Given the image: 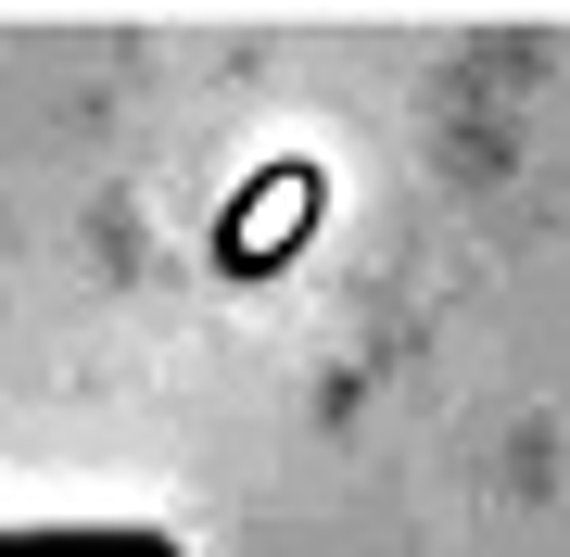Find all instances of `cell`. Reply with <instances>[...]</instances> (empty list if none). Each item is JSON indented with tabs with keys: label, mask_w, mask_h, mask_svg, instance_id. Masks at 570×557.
<instances>
[{
	"label": "cell",
	"mask_w": 570,
	"mask_h": 557,
	"mask_svg": "<svg viewBox=\"0 0 570 557\" xmlns=\"http://www.w3.org/2000/svg\"><path fill=\"white\" fill-rule=\"evenodd\" d=\"M0 557H178L140 519H0Z\"/></svg>",
	"instance_id": "obj_1"
}]
</instances>
